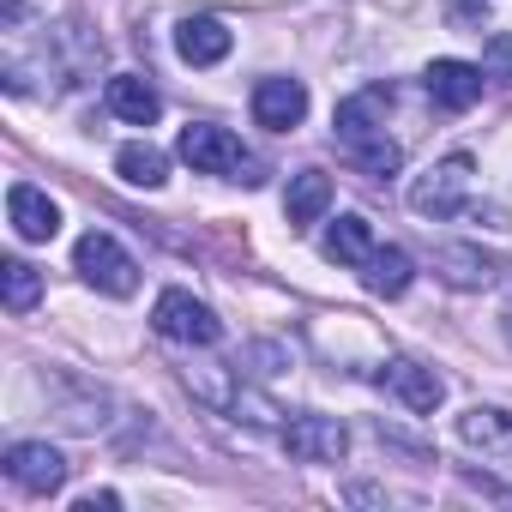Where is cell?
<instances>
[{"label":"cell","instance_id":"6da1fadb","mask_svg":"<svg viewBox=\"0 0 512 512\" xmlns=\"http://www.w3.org/2000/svg\"><path fill=\"white\" fill-rule=\"evenodd\" d=\"M73 266H79V278H85L91 290H103V296H133V290H139V266H133V253H127L115 235H103V229L79 235Z\"/></svg>","mask_w":512,"mask_h":512},{"label":"cell","instance_id":"7a4b0ae2","mask_svg":"<svg viewBox=\"0 0 512 512\" xmlns=\"http://www.w3.org/2000/svg\"><path fill=\"white\" fill-rule=\"evenodd\" d=\"M151 326H157L169 344H217V338H223V320H217L205 302H193L187 290H163L157 308H151Z\"/></svg>","mask_w":512,"mask_h":512},{"label":"cell","instance_id":"3957f363","mask_svg":"<svg viewBox=\"0 0 512 512\" xmlns=\"http://www.w3.org/2000/svg\"><path fill=\"white\" fill-rule=\"evenodd\" d=\"M181 157H187L199 175H235V169H253L247 151H241V139H235L229 127H211V121H193V127L181 133Z\"/></svg>","mask_w":512,"mask_h":512},{"label":"cell","instance_id":"277c9868","mask_svg":"<svg viewBox=\"0 0 512 512\" xmlns=\"http://www.w3.org/2000/svg\"><path fill=\"white\" fill-rule=\"evenodd\" d=\"M464 193H470V157H446V163H434L410 187V205L422 217H458L464 211Z\"/></svg>","mask_w":512,"mask_h":512},{"label":"cell","instance_id":"5b68a950","mask_svg":"<svg viewBox=\"0 0 512 512\" xmlns=\"http://www.w3.org/2000/svg\"><path fill=\"white\" fill-rule=\"evenodd\" d=\"M7 476H13L25 494L49 500V494H61V482H67V458H61L49 440H19V446L7 452Z\"/></svg>","mask_w":512,"mask_h":512},{"label":"cell","instance_id":"8992f818","mask_svg":"<svg viewBox=\"0 0 512 512\" xmlns=\"http://www.w3.org/2000/svg\"><path fill=\"white\" fill-rule=\"evenodd\" d=\"M404 410H416V416H428V410H440V398H446V386H440V374L434 368H422V362H410V356H392V362H380V374H374Z\"/></svg>","mask_w":512,"mask_h":512},{"label":"cell","instance_id":"52a82bcc","mask_svg":"<svg viewBox=\"0 0 512 512\" xmlns=\"http://www.w3.org/2000/svg\"><path fill=\"white\" fill-rule=\"evenodd\" d=\"M284 446H290L296 464H338L350 452V434H344L338 416H296L284 428Z\"/></svg>","mask_w":512,"mask_h":512},{"label":"cell","instance_id":"ba28073f","mask_svg":"<svg viewBox=\"0 0 512 512\" xmlns=\"http://www.w3.org/2000/svg\"><path fill=\"white\" fill-rule=\"evenodd\" d=\"M302 115H308V85L302 79H260L253 85V121L260 127L290 133V127H302Z\"/></svg>","mask_w":512,"mask_h":512},{"label":"cell","instance_id":"9c48e42d","mask_svg":"<svg viewBox=\"0 0 512 512\" xmlns=\"http://www.w3.org/2000/svg\"><path fill=\"white\" fill-rule=\"evenodd\" d=\"M229 49H235V37H229V25L211 19V13H193V19L175 25V55H181L187 67H217Z\"/></svg>","mask_w":512,"mask_h":512},{"label":"cell","instance_id":"30bf717a","mask_svg":"<svg viewBox=\"0 0 512 512\" xmlns=\"http://www.w3.org/2000/svg\"><path fill=\"white\" fill-rule=\"evenodd\" d=\"M7 217H13V235L19 241H55V229H61V205L43 187H31V181H19L7 193Z\"/></svg>","mask_w":512,"mask_h":512},{"label":"cell","instance_id":"8fae6325","mask_svg":"<svg viewBox=\"0 0 512 512\" xmlns=\"http://www.w3.org/2000/svg\"><path fill=\"white\" fill-rule=\"evenodd\" d=\"M482 67H470V61H434L428 67V97L440 103V109H452V115H464V109H476L482 103Z\"/></svg>","mask_w":512,"mask_h":512},{"label":"cell","instance_id":"7c38bea8","mask_svg":"<svg viewBox=\"0 0 512 512\" xmlns=\"http://www.w3.org/2000/svg\"><path fill=\"white\" fill-rule=\"evenodd\" d=\"M458 440L476 446V452L512 458V410H500V404H470V410L458 416Z\"/></svg>","mask_w":512,"mask_h":512},{"label":"cell","instance_id":"4fadbf2b","mask_svg":"<svg viewBox=\"0 0 512 512\" xmlns=\"http://www.w3.org/2000/svg\"><path fill=\"white\" fill-rule=\"evenodd\" d=\"M326 205H332V175H320V169L290 175V193H284V217H290V229H314V223L326 217Z\"/></svg>","mask_w":512,"mask_h":512},{"label":"cell","instance_id":"5bb4252c","mask_svg":"<svg viewBox=\"0 0 512 512\" xmlns=\"http://www.w3.org/2000/svg\"><path fill=\"white\" fill-rule=\"evenodd\" d=\"M109 109H115L121 121H133V127H151V121L163 115V97H157L139 73H115V79H109Z\"/></svg>","mask_w":512,"mask_h":512},{"label":"cell","instance_id":"9a60e30c","mask_svg":"<svg viewBox=\"0 0 512 512\" xmlns=\"http://www.w3.org/2000/svg\"><path fill=\"white\" fill-rule=\"evenodd\" d=\"M320 247H326V260H332V266H368V253H374V229H368V217H356V211H350V217H338V223L326 229V241H320Z\"/></svg>","mask_w":512,"mask_h":512},{"label":"cell","instance_id":"2e32d148","mask_svg":"<svg viewBox=\"0 0 512 512\" xmlns=\"http://www.w3.org/2000/svg\"><path fill=\"white\" fill-rule=\"evenodd\" d=\"M410 278H416V266H410V253H404V247H374V253H368V266H362V284H368L374 296H404Z\"/></svg>","mask_w":512,"mask_h":512},{"label":"cell","instance_id":"e0dca14e","mask_svg":"<svg viewBox=\"0 0 512 512\" xmlns=\"http://www.w3.org/2000/svg\"><path fill=\"white\" fill-rule=\"evenodd\" d=\"M115 169H121V181H133V187H163V181H169V157H163L157 145H121V151H115Z\"/></svg>","mask_w":512,"mask_h":512},{"label":"cell","instance_id":"ac0fdd59","mask_svg":"<svg viewBox=\"0 0 512 512\" xmlns=\"http://www.w3.org/2000/svg\"><path fill=\"white\" fill-rule=\"evenodd\" d=\"M440 272H446V284L476 290V284H488L500 266L488 260V253H476V247H440Z\"/></svg>","mask_w":512,"mask_h":512},{"label":"cell","instance_id":"d6986e66","mask_svg":"<svg viewBox=\"0 0 512 512\" xmlns=\"http://www.w3.org/2000/svg\"><path fill=\"white\" fill-rule=\"evenodd\" d=\"M344 157L362 169V175H374V181H386L392 169H398V145L386 139V133H368V139H356V145H344Z\"/></svg>","mask_w":512,"mask_h":512},{"label":"cell","instance_id":"ffe728a7","mask_svg":"<svg viewBox=\"0 0 512 512\" xmlns=\"http://www.w3.org/2000/svg\"><path fill=\"white\" fill-rule=\"evenodd\" d=\"M0 284H7V314H31L37 296H43V278H37V266H25V260H7V266H0Z\"/></svg>","mask_w":512,"mask_h":512},{"label":"cell","instance_id":"44dd1931","mask_svg":"<svg viewBox=\"0 0 512 512\" xmlns=\"http://www.w3.org/2000/svg\"><path fill=\"white\" fill-rule=\"evenodd\" d=\"M482 73H488L494 85H506V91H512V37H506V31H494V37H488V55H482Z\"/></svg>","mask_w":512,"mask_h":512},{"label":"cell","instance_id":"7402d4cb","mask_svg":"<svg viewBox=\"0 0 512 512\" xmlns=\"http://www.w3.org/2000/svg\"><path fill=\"white\" fill-rule=\"evenodd\" d=\"M452 25H482V7L476 0H452Z\"/></svg>","mask_w":512,"mask_h":512},{"label":"cell","instance_id":"603a6c76","mask_svg":"<svg viewBox=\"0 0 512 512\" xmlns=\"http://www.w3.org/2000/svg\"><path fill=\"white\" fill-rule=\"evenodd\" d=\"M121 506V494H85L79 500V512H115Z\"/></svg>","mask_w":512,"mask_h":512}]
</instances>
